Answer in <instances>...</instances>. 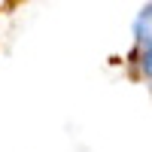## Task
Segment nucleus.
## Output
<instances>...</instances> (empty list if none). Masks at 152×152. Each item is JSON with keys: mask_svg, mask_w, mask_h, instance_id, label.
I'll use <instances>...</instances> for the list:
<instances>
[{"mask_svg": "<svg viewBox=\"0 0 152 152\" xmlns=\"http://www.w3.org/2000/svg\"><path fill=\"white\" fill-rule=\"evenodd\" d=\"M134 37H137V46L140 49L152 46V3H146L140 9V15L134 21Z\"/></svg>", "mask_w": 152, "mask_h": 152, "instance_id": "obj_1", "label": "nucleus"}, {"mask_svg": "<svg viewBox=\"0 0 152 152\" xmlns=\"http://www.w3.org/2000/svg\"><path fill=\"white\" fill-rule=\"evenodd\" d=\"M131 61H137V67H140V73L146 76V79H152V46L137 49V52L131 55Z\"/></svg>", "mask_w": 152, "mask_h": 152, "instance_id": "obj_2", "label": "nucleus"}]
</instances>
